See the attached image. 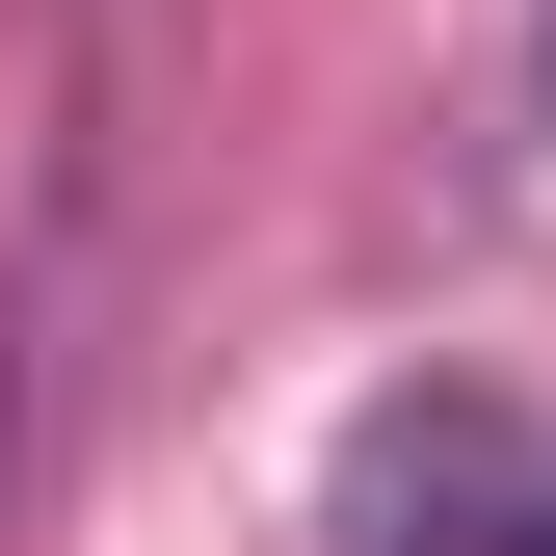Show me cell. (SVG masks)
Listing matches in <instances>:
<instances>
[{"instance_id":"cell-1","label":"cell","mask_w":556,"mask_h":556,"mask_svg":"<svg viewBox=\"0 0 556 556\" xmlns=\"http://www.w3.org/2000/svg\"><path fill=\"white\" fill-rule=\"evenodd\" d=\"M318 530H344V556H556V425L425 371V397H371V425H344Z\"/></svg>"},{"instance_id":"cell-2","label":"cell","mask_w":556,"mask_h":556,"mask_svg":"<svg viewBox=\"0 0 556 556\" xmlns=\"http://www.w3.org/2000/svg\"><path fill=\"white\" fill-rule=\"evenodd\" d=\"M530 132H556V0H530Z\"/></svg>"},{"instance_id":"cell-3","label":"cell","mask_w":556,"mask_h":556,"mask_svg":"<svg viewBox=\"0 0 556 556\" xmlns=\"http://www.w3.org/2000/svg\"><path fill=\"white\" fill-rule=\"evenodd\" d=\"M0 397H27V344H0Z\"/></svg>"}]
</instances>
